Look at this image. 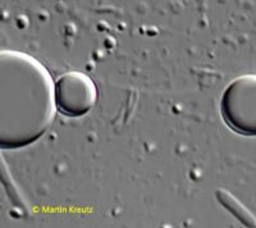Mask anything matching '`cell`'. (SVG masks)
I'll list each match as a JSON object with an SVG mask.
<instances>
[{
	"instance_id": "1",
	"label": "cell",
	"mask_w": 256,
	"mask_h": 228,
	"mask_svg": "<svg viewBox=\"0 0 256 228\" xmlns=\"http://www.w3.org/2000/svg\"><path fill=\"white\" fill-rule=\"evenodd\" d=\"M220 113L232 131L256 136V74H244L230 82L222 95Z\"/></svg>"
},
{
	"instance_id": "2",
	"label": "cell",
	"mask_w": 256,
	"mask_h": 228,
	"mask_svg": "<svg viewBox=\"0 0 256 228\" xmlns=\"http://www.w3.org/2000/svg\"><path fill=\"white\" fill-rule=\"evenodd\" d=\"M98 90L92 80L81 72H70L56 84V108L68 117H80L95 106Z\"/></svg>"
}]
</instances>
